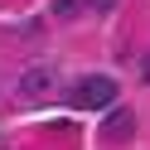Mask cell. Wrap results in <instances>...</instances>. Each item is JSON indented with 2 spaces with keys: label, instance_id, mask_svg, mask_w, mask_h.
<instances>
[{
  "label": "cell",
  "instance_id": "obj_1",
  "mask_svg": "<svg viewBox=\"0 0 150 150\" xmlns=\"http://www.w3.org/2000/svg\"><path fill=\"white\" fill-rule=\"evenodd\" d=\"M68 102H73L78 111H102V107H111V102H116V78H107V73H87V78L73 82Z\"/></svg>",
  "mask_w": 150,
  "mask_h": 150
},
{
  "label": "cell",
  "instance_id": "obj_2",
  "mask_svg": "<svg viewBox=\"0 0 150 150\" xmlns=\"http://www.w3.org/2000/svg\"><path fill=\"white\" fill-rule=\"evenodd\" d=\"M20 97H24V102H44V97H53V68H49V63L24 68V78H20Z\"/></svg>",
  "mask_w": 150,
  "mask_h": 150
},
{
  "label": "cell",
  "instance_id": "obj_3",
  "mask_svg": "<svg viewBox=\"0 0 150 150\" xmlns=\"http://www.w3.org/2000/svg\"><path fill=\"white\" fill-rule=\"evenodd\" d=\"M131 131H136V116H131L126 107H111V116L102 121V136H107V140H126Z\"/></svg>",
  "mask_w": 150,
  "mask_h": 150
},
{
  "label": "cell",
  "instance_id": "obj_4",
  "mask_svg": "<svg viewBox=\"0 0 150 150\" xmlns=\"http://www.w3.org/2000/svg\"><path fill=\"white\" fill-rule=\"evenodd\" d=\"M53 15H58V20H73V15H78V0H53Z\"/></svg>",
  "mask_w": 150,
  "mask_h": 150
},
{
  "label": "cell",
  "instance_id": "obj_5",
  "mask_svg": "<svg viewBox=\"0 0 150 150\" xmlns=\"http://www.w3.org/2000/svg\"><path fill=\"white\" fill-rule=\"evenodd\" d=\"M87 5H92L97 15H111V10H116V0H87Z\"/></svg>",
  "mask_w": 150,
  "mask_h": 150
},
{
  "label": "cell",
  "instance_id": "obj_6",
  "mask_svg": "<svg viewBox=\"0 0 150 150\" xmlns=\"http://www.w3.org/2000/svg\"><path fill=\"white\" fill-rule=\"evenodd\" d=\"M140 78L150 82V53H145V58H140Z\"/></svg>",
  "mask_w": 150,
  "mask_h": 150
}]
</instances>
